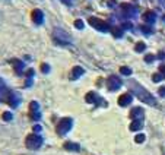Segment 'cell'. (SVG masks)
Here are the masks:
<instances>
[{
	"label": "cell",
	"mask_w": 165,
	"mask_h": 155,
	"mask_svg": "<svg viewBox=\"0 0 165 155\" xmlns=\"http://www.w3.org/2000/svg\"><path fill=\"white\" fill-rule=\"evenodd\" d=\"M130 89H133V92L136 94L137 97L140 98L143 102H146V104H149V106H156V101L155 98L152 97L149 92L146 91V89H143L142 87H139L136 82H131L130 83Z\"/></svg>",
	"instance_id": "6da1fadb"
},
{
	"label": "cell",
	"mask_w": 165,
	"mask_h": 155,
	"mask_svg": "<svg viewBox=\"0 0 165 155\" xmlns=\"http://www.w3.org/2000/svg\"><path fill=\"white\" fill-rule=\"evenodd\" d=\"M25 143H26V146H28L29 149H38L43 145V138L38 136V133H32V135H29L26 138Z\"/></svg>",
	"instance_id": "7a4b0ae2"
},
{
	"label": "cell",
	"mask_w": 165,
	"mask_h": 155,
	"mask_svg": "<svg viewBox=\"0 0 165 155\" xmlns=\"http://www.w3.org/2000/svg\"><path fill=\"white\" fill-rule=\"evenodd\" d=\"M72 124H73V121L70 120V119H63V120L57 124V133L58 135H66V133L72 129Z\"/></svg>",
	"instance_id": "3957f363"
},
{
	"label": "cell",
	"mask_w": 165,
	"mask_h": 155,
	"mask_svg": "<svg viewBox=\"0 0 165 155\" xmlns=\"http://www.w3.org/2000/svg\"><path fill=\"white\" fill-rule=\"evenodd\" d=\"M89 24L92 25L94 28L99 29V31H104V32H107V31L111 29L107 22H104V21H101V19H97V18H89Z\"/></svg>",
	"instance_id": "277c9868"
},
{
	"label": "cell",
	"mask_w": 165,
	"mask_h": 155,
	"mask_svg": "<svg viewBox=\"0 0 165 155\" xmlns=\"http://www.w3.org/2000/svg\"><path fill=\"white\" fill-rule=\"evenodd\" d=\"M108 89H110V91H117V89H118V88L121 87V81H120V78H117V76H114V75H112V76H110L108 78Z\"/></svg>",
	"instance_id": "5b68a950"
},
{
	"label": "cell",
	"mask_w": 165,
	"mask_h": 155,
	"mask_svg": "<svg viewBox=\"0 0 165 155\" xmlns=\"http://www.w3.org/2000/svg\"><path fill=\"white\" fill-rule=\"evenodd\" d=\"M86 101L88 102H92V104H97V106H99V104H102V106H105V102L101 100V97L98 95V94H95V92H89L86 95Z\"/></svg>",
	"instance_id": "8992f818"
},
{
	"label": "cell",
	"mask_w": 165,
	"mask_h": 155,
	"mask_svg": "<svg viewBox=\"0 0 165 155\" xmlns=\"http://www.w3.org/2000/svg\"><path fill=\"white\" fill-rule=\"evenodd\" d=\"M29 107H31V114H29V116H31V119H32V120H39L41 114H39V107H38V104H37L35 101H32Z\"/></svg>",
	"instance_id": "52a82bcc"
},
{
	"label": "cell",
	"mask_w": 165,
	"mask_h": 155,
	"mask_svg": "<svg viewBox=\"0 0 165 155\" xmlns=\"http://www.w3.org/2000/svg\"><path fill=\"white\" fill-rule=\"evenodd\" d=\"M121 9L124 10V16H135V15L137 13V7H136V6L127 5V3L121 5Z\"/></svg>",
	"instance_id": "ba28073f"
},
{
	"label": "cell",
	"mask_w": 165,
	"mask_h": 155,
	"mask_svg": "<svg viewBox=\"0 0 165 155\" xmlns=\"http://www.w3.org/2000/svg\"><path fill=\"white\" fill-rule=\"evenodd\" d=\"M143 116H145V113H143V110H142L140 107H136V108L131 110V117H133V120H143Z\"/></svg>",
	"instance_id": "9c48e42d"
},
{
	"label": "cell",
	"mask_w": 165,
	"mask_h": 155,
	"mask_svg": "<svg viewBox=\"0 0 165 155\" xmlns=\"http://www.w3.org/2000/svg\"><path fill=\"white\" fill-rule=\"evenodd\" d=\"M131 95H129V94H124V95H121V97L118 98V104L121 107H126V106H129L131 102Z\"/></svg>",
	"instance_id": "30bf717a"
},
{
	"label": "cell",
	"mask_w": 165,
	"mask_h": 155,
	"mask_svg": "<svg viewBox=\"0 0 165 155\" xmlns=\"http://www.w3.org/2000/svg\"><path fill=\"white\" fill-rule=\"evenodd\" d=\"M32 19H34L35 24L41 25V24H43V21H44L43 12H41V10H34V13H32Z\"/></svg>",
	"instance_id": "8fae6325"
},
{
	"label": "cell",
	"mask_w": 165,
	"mask_h": 155,
	"mask_svg": "<svg viewBox=\"0 0 165 155\" xmlns=\"http://www.w3.org/2000/svg\"><path fill=\"white\" fill-rule=\"evenodd\" d=\"M156 19V15L154 13V12H146L145 15H143V21H145L146 24H154Z\"/></svg>",
	"instance_id": "7c38bea8"
},
{
	"label": "cell",
	"mask_w": 165,
	"mask_h": 155,
	"mask_svg": "<svg viewBox=\"0 0 165 155\" xmlns=\"http://www.w3.org/2000/svg\"><path fill=\"white\" fill-rule=\"evenodd\" d=\"M142 127H143V120H133V123L130 124V130L136 132V130H140Z\"/></svg>",
	"instance_id": "4fadbf2b"
},
{
	"label": "cell",
	"mask_w": 165,
	"mask_h": 155,
	"mask_svg": "<svg viewBox=\"0 0 165 155\" xmlns=\"http://www.w3.org/2000/svg\"><path fill=\"white\" fill-rule=\"evenodd\" d=\"M64 148H66L67 151H76V152L80 149V146H79L78 143H73V142H67V143H64Z\"/></svg>",
	"instance_id": "5bb4252c"
},
{
	"label": "cell",
	"mask_w": 165,
	"mask_h": 155,
	"mask_svg": "<svg viewBox=\"0 0 165 155\" xmlns=\"http://www.w3.org/2000/svg\"><path fill=\"white\" fill-rule=\"evenodd\" d=\"M83 73V69L82 68H75L72 70V75H70V79H78L80 75Z\"/></svg>",
	"instance_id": "9a60e30c"
},
{
	"label": "cell",
	"mask_w": 165,
	"mask_h": 155,
	"mask_svg": "<svg viewBox=\"0 0 165 155\" xmlns=\"http://www.w3.org/2000/svg\"><path fill=\"white\" fill-rule=\"evenodd\" d=\"M112 34H114L116 38H120L123 35V29L121 28H112Z\"/></svg>",
	"instance_id": "2e32d148"
},
{
	"label": "cell",
	"mask_w": 165,
	"mask_h": 155,
	"mask_svg": "<svg viewBox=\"0 0 165 155\" xmlns=\"http://www.w3.org/2000/svg\"><path fill=\"white\" fill-rule=\"evenodd\" d=\"M145 43H137L136 44V47H135V50H136L137 53H142V51H143V50H145Z\"/></svg>",
	"instance_id": "e0dca14e"
},
{
	"label": "cell",
	"mask_w": 165,
	"mask_h": 155,
	"mask_svg": "<svg viewBox=\"0 0 165 155\" xmlns=\"http://www.w3.org/2000/svg\"><path fill=\"white\" fill-rule=\"evenodd\" d=\"M161 79H164V76H162L161 73H155V75L152 76V81H154V82H159Z\"/></svg>",
	"instance_id": "ac0fdd59"
},
{
	"label": "cell",
	"mask_w": 165,
	"mask_h": 155,
	"mask_svg": "<svg viewBox=\"0 0 165 155\" xmlns=\"http://www.w3.org/2000/svg\"><path fill=\"white\" fill-rule=\"evenodd\" d=\"M120 73H123V75H126L127 76V75H130L131 73V70L129 68H126V66H123V68H120Z\"/></svg>",
	"instance_id": "d6986e66"
},
{
	"label": "cell",
	"mask_w": 165,
	"mask_h": 155,
	"mask_svg": "<svg viewBox=\"0 0 165 155\" xmlns=\"http://www.w3.org/2000/svg\"><path fill=\"white\" fill-rule=\"evenodd\" d=\"M5 95H6V88L0 83V100H3V98H5Z\"/></svg>",
	"instance_id": "ffe728a7"
},
{
	"label": "cell",
	"mask_w": 165,
	"mask_h": 155,
	"mask_svg": "<svg viewBox=\"0 0 165 155\" xmlns=\"http://www.w3.org/2000/svg\"><path fill=\"white\" fill-rule=\"evenodd\" d=\"M135 141H136L137 143H142V142L145 141V135H142V133H140V135H137L136 138H135Z\"/></svg>",
	"instance_id": "44dd1931"
},
{
	"label": "cell",
	"mask_w": 165,
	"mask_h": 155,
	"mask_svg": "<svg viewBox=\"0 0 165 155\" xmlns=\"http://www.w3.org/2000/svg\"><path fill=\"white\" fill-rule=\"evenodd\" d=\"M3 119H5V120H12V114H10V113H5V114H3Z\"/></svg>",
	"instance_id": "7402d4cb"
},
{
	"label": "cell",
	"mask_w": 165,
	"mask_h": 155,
	"mask_svg": "<svg viewBox=\"0 0 165 155\" xmlns=\"http://www.w3.org/2000/svg\"><path fill=\"white\" fill-rule=\"evenodd\" d=\"M154 59H155V56H152V54H148V56H146V62H148V63H152V60H154Z\"/></svg>",
	"instance_id": "603a6c76"
},
{
	"label": "cell",
	"mask_w": 165,
	"mask_h": 155,
	"mask_svg": "<svg viewBox=\"0 0 165 155\" xmlns=\"http://www.w3.org/2000/svg\"><path fill=\"white\" fill-rule=\"evenodd\" d=\"M159 72H161V75L165 78V64H161L159 66Z\"/></svg>",
	"instance_id": "cb8c5ba5"
},
{
	"label": "cell",
	"mask_w": 165,
	"mask_h": 155,
	"mask_svg": "<svg viewBox=\"0 0 165 155\" xmlns=\"http://www.w3.org/2000/svg\"><path fill=\"white\" fill-rule=\"evenodd\" d=\"M75 25H76V28H83V22L82 21H76V22H75Z\"/></svg>",
	"instance_id": "d4e9b609"
},
{
	"label": "cell",
	"mask_w": 165,
	"mask_h": 155,
	"mask_svg": "<svg viewBox=\"0 0 165 155\" xmlns=\"http://www.w3.org/2000/svg\"><path fill=\"white\" fill-rule=\"evenodd\" d=\"M159 95H161V97H165V87L159 88Z\"/></svg>",
	"instance_id": "484cf974"
},
{
	"label": "cell",
	"mask_w": 165,
	"mask_h": 155,
	"mask_svg": "<svg viewBox=\"0 0 165 155\" xmlns=\"http://www.w3.org/2000/svg\"><path fill=\"white\" fill-rule=\"evenodd\" d=\"M142 31H143L145 34H151V32H152V29H151V28H142Z\"/></svg>",
	"instance_id": "4316f807"
},
{
	"label": "cell",
	"mask_w": 165,
	"mask_h": 155,
	"mask_svg": "<svg viewBox=\"0 0 165 155\" xmlns=\"http://www.w3.org/2000/svg\"><path fill=\"white\" fill-rule=\"evenodd\" d=\"M43 72H48V66L47 64H43Z\"/></svg>",
	"instance_id": "83f0119b"
},
{
	"label": "cell",
	"mask_w": 165,
	"mask_h": 155,
	"mask_svg": "<svg viewBox=\"0 0 165 155\" xmlns=\"http://www.w3.org/2000/svg\"><path fill=\"white\" fill-rule=\"evenodd\" d=\"M34 130H35V132H39V130H41V127H39V126H35V127H34Z\"/></svg>",
	"instance_id": "f1b7e54d"
},
{
	"label": "cell",
	"mask_w": 165,
	"mask_h": 155,
	"mask_svg": "<svg viewBox=\"0 0 165 155\" xmlns=\"http://www.w3.org/2000/svg\"><path fill=\"white\" fill-rule=\"evenodd\" d=\"M63 2H66V3H70V2H72V0H63Z\"/></svg>",
	"instance_id": "f546056e"
},
{
	"label": "cell",
	"mask_w": 165,
	"mask_h": 155,
	"mask_svg": "<svg viewBox=\"0 0 165 155\" xmlns=\"http://www.w3.org/2000/svg\"><path fill=\"white\" fill-rule=\"evenodd\" d=\"M164 22H165V16H164Z\"/></svg>",
	"instance_id": "4dcf8cb0"
}]
</instances>
